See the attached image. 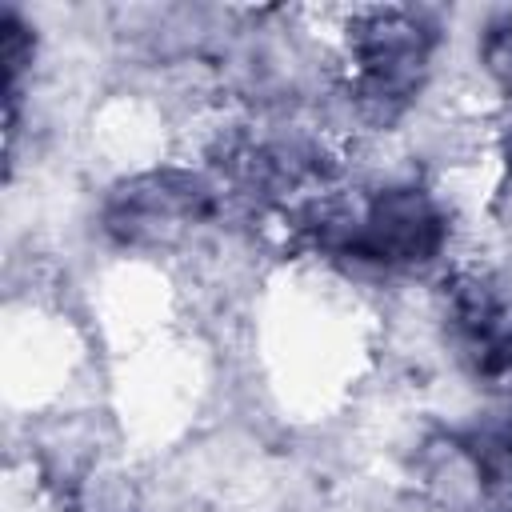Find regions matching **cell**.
<instances>
[{"mask_svg": "<svg viewBox=\"0 0 512 512\" xmlns=\"http://www.w3.org/2000/svg\"><path fill=\"white\" fill-rule=\"evenodd\" d=\"M436 32L412 8H364L348 24V88L356 104L392 120L424 84Z\"/></svg>", "mask_w": 512, "mask_h": 512, "instance_id": "6da1fadb", "label": "cell"}, {"mask_svg": "<svg viewBox=\"0 0 512 512\" xmlns=\"http://www.w3.org/2000/svg\"><path fill=\"white\" fill-rule=\"evenodd\" d=\"M484 64H488V72L504 88H512V12H504L488 28V36H484Z\"/></svg>", "mask_w": 512, "mask_h": 512, "instance_id": "8992f818", "label": "cell"}, {"mask_svg": "<svg viewBox=\"0 0 512 512\" xmlns=\"http://www.w3.org/2000/svg\"><path fill=\"white\" fill-rule=\"evenodd\" d=\"M444 236L440 204L416 184H396L352 208L328 248L380 268H420L440 256Z\"/></svg>", "mask_w": 512, "mask_h": 512, "instance_id": "7a4b0ae2", "label": "cell"}, {"mask_svg": "<svg viewBox=\"0 0 512 512\" xmlns=\"http://www.w3.org/2000/svg\"><path fill=\"white\" fill-rule=\"evenodd\" d=\"M0 60H4V96H8V108L16 104V88H20V76H24V68L32 64V32L8 12L4 16V24H0Z\"/></svg>", "mask_w": 512, "mask_h": 512, "instance_id": "5b68a950", "label": "cell"}, {"mask_svg": "<svg viewBox=\"0 0 512 512\" xmlns=\"http://www.w3.org/2000/svg\"><path fill=\"white\" fill-rule=\"evenodd\" d=\"M504 164H508V172H512V124H508V132H504Z\"/></svg>", "mask_w": 512, "mask_h": 512, "instance_id": "52a82bcc", "label": "cell"}, {"mask_svg": "<svg viewBox=\"0 0 512 512\" xmlns=\"http://www.w3.org/2000/svg\"><path fill=\"white\" fill-rule=\"evenodd\" d=\"M460 452L472 468L480 504L488 512H512V412L464 432Z\"/></svg>", "mask_w": 512, "mask_h": 512, "instance_id": "277c9868", "label": "cell"}, {"mask_svg": "<svg viewBox=\"0 0 512 512\" xmlns=\"http://www.w3.org/2000/svg\"><path fill=\"white\" fill-rule=\"evenodd\" d=\"M212 216V188L188 172H148L108 196L104 228L132 248H160L184 240Z\"/></svg>", "mask_w": 512, "mask_h": 512, "instance_id": "3957f363", "label": "cell"}]
</instances>
